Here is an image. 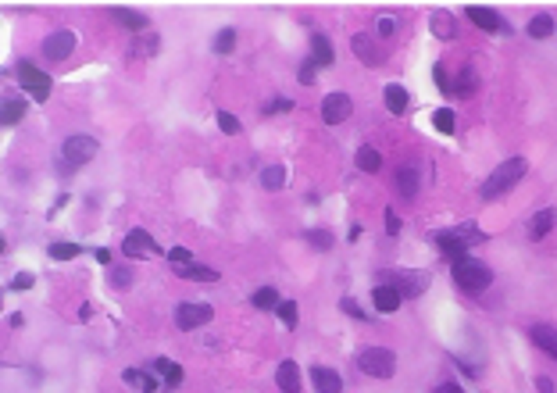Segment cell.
I'll return each instance as SVG.
<instances>
[{
    "mask_svg": "<svg viewBox=\"0 0 557 393\" xmlns=\"http://www.w3.org/2000/svg\"><path fill=\"white\" fill-rule=\"evenodd\" d=\"M432 243L447 261H465L471 243H486V233L476 229V225H458V229H443V233H432Z\"/></svg>",
    "mask_w": 557,
    "mask_h": 393,
    "instance_id": "cell-1",
    "label": "cell"
},
{
    "mask_svg": "<svg viewBox=\"0 0 557 393\" xmlns=\"http://www.w3.org/2000/svg\"><path fill=\"white\" fill-rule=\"evenodd\" d=\"M525 172H529V161H525V157H507V161L500 164V169H493V172H489V179L482 182L479 197H482V200H497V197L511 193L514 186H518V182L525 179Z\"/></svg>",
    "mask_w": 557,
    "mask_h": 393,
    "instance_id": "cell-2",
    "label": "cell"
},
{
    "mask_svg": "<svg viewBox=\"0 0 557 393\" xmlns=\"http://www.w3.org/2000/svg\"><path fill=\"white\" fill-rule=\"evenodd\" d=\"M453 282H458L465 294H482V289H489L493 286V268L486 265V261H479V258H465V261H453Z\"/></svg>",
    "mask_w": 557,
    "mask_h": 393,
    "instance_id": "cell-3",
    "label": "cell"
},
{
    "mask_svg": "<svg viewBox=\"0 0 557 393\" xmlns=\"http://www.w3.org/2000/svg\"><path fill=\"white\" fill-rule=\"evenodd\" d=\"M358 368L371 379H389L397 372V354L389 347H364L358 354Z\"/></svg>",
    "mask_w": 557,
    "mask_h": 393,
    "instance_id": "cell-4",
    "label": "cell"
},
{
    "mask_svg": "<svg viewBox=\"0 0 557 393\" xmlns=\"http://www.w3.org/2000/svg\"><path fill=\"white\" fill-rule=\"evenodd\" d=\"M379 279H382V286H393L400 297H422L429 289V276L425 272H411V268H386Z\"/></svg>",
    "mask_w": 557,
    "mask_h": 393,
    "instance_id": "cell-5",
    "label": "cell"
},
{
    "mask_svg": "<svg viewBox=\"0 0 557 393\" xmlns=\"http://www.w3.org/2000/svg\"><path fill=\"white\" fill-rule=\"evenodd\" d=\"M18 82L29 90L32 100H47L50 97V75L43 68H36L32 61H18Z\"/></svg>",
    "mask_w": 557,
    "mask_h": 393,
    "instance_id": "cell-6",
    "label": "cell"
},
{
    "mask_svg": "<svg viewBox=\"0 0 557 393\" xmlns=\"http://www.w3.org/2000/svg\"><path fill=\"white\" fill-rule=\"evenodd\" d=\"M97 140L93 136H86V133H75V136H68L65 140V151H61V154H65V161L72 164V169H79V164H86V161H93L97 157Z\"/></svg>",
    "mask_w": 557,
    "mask_h": 393,
    "instance_id": "cell-7",
    "label": "cell"
},
{
    "mask_svg": "<svg viewBox=\"0 0 557 393\" xmlns=\"http://www.w3.org/2000/svg\"><path fill=\"white\" fill-rule=\"evenodd\" d=\"M215 318V307L211 304H193V300H182L175 307V325L179 329H200Z\"/></svg>",
    "mask_w": 557,
    "mask_h": 393,
    "instance_id": "cell-8",
    "label": "cell"
},
{
    "mask_svg": "<svg viewBox=\"0 0 557 393\" xmlns=\"http://www.w3.org/2000/svg\"><path fill=\"white\" fill-rule=\"evenodd\" d=\"M121 251H126L129 258H150V254L161 251V247L147 229H133V233H126V240H121Z\"/></svg>",
    "mask_w": 557,
    "mask_h": 393,
    "instance_id": "cell-9",
    "label": "cell"
},
{
    "mask_svg": "<svg viewBox=\"0 0 557 393\" xmlns=\"http://www.w3.org/2000/svg\"><path fill=\"white\" fill-rule=\"evenodd\" d=\"M350 111H354V100H350L346 93H329L322 100V118L329 122V126H340V122H346Z\"/></svg>",
    "mask_w": 557,
    "mask_h": 393,
    "instance_id": "cell-10",
    "label": "cell"
},
{
    "mask_svg": "<svg viewBox=\"0 0 557 393\" xmlns=\"http://www.w3.org/2000/svg\"><path fill=\"white\" fill-rule=\"evenodd\" d=\"M75 32H68V29H57V32H50L47 39H43V57H50V61H65L72 50H75Z\"/></svg>",
    "mask_w": 557,
    "mask_h": 393,
    "instance_id": "cell-11",
    "label": "cell"
},
{
    "mask_svg": "<svg viewBox=\"0 0 557 393\" xmlns=\"http://www.w3.org/2000/svg\"><path fill=\"white\" fill-rule=\"evenodd\" d=\"M468 22L471 26H479L482 32H507V26H504V18L493 11V8H482V4H468Z\"/></svg>",
    "mask_w": 557,
    "mask_h": 393,
    "instance_id": "cell-12",
    "label": "cell"
},
{
    "mask_svg": "<svg viewBox=\"0 0 557 393\" xmlns=\"http://www.w3.org/2000/svg\"><path fill=\"white\" fill-rule=\"evenodd\" d=\"M350 47H354V57H361L368 68H379L382 61H386V54L379 50V44L371 36H364V32H358L354 39H350Z\"/></svg>",
    "mask_w": 557,
    "mask_h": 393,
    "instance_id": "cell-13",
    "label": "cell"
},
{
    "mask_svg": "<svg viewBox=\"0 0 557 393\" xmlns=\"http://www.w3.org/2000/svg\"><path fill=\"white\" fill-rule=\"evenodd\" d=\"M393 186L404 200H415L418 197V169L415 164H397L393 169Z\"/></svg>",
    "mask_w": 557,
    "mask_h": 393,
    "instance_id": "cell-14",
    "label": "cell"
},
{
    "mask_svg": "<svg viewBox=\"0 0 557 393\" xmlns=\"http://www.w3.org/2000/svg\"><path fill=\"white\" fill-rule=\"evenodd\" d=\"M529 340H532L536 347H540L543 354H550V358L557 361V329H554V325H547V322L529 325Z\"/></svg>",
    "mask_w": 557,
    "mask_h": 393,
    "instance_id": "cell-15",
    "label": "cell"
},
{
    "mask_svg": "<svg viewBox=\"0 0 557 393\" xmlns=\"http://www.w3.org/2000/svg\"><path fill=\"white\" fill-rule=\"evenodd\" d=\"M275 383H279V390H282V393H300V390H304V379H300V365L286 358V361H282V365L275 368Z\"/></svg>",
    "mask_w": 557,
    "mask_h": 393,
    "instance_id": "cell-16",
    "label": "cell"
},
{
    "mask_svg": "<svg viewBox=\"0 0 557 393\" xmlns=\"http://www.w3.org/2000/svg\"><path fill=\"white\" fill-rule=\"evenodd\" d=\"M311 61L315 68H329L336 61V54H333V39H329L325 32H311Z\"/></svg>",
    "mask_w": 557,
    "mask_h": 393,
    "instance_id": "cell-17",
    "label": "cell"
},
{
    "mask_svg": "<svg viewBox=\"0 0 557 393\" xmlns=\"http://www.w3.org/2000/svg\"><path fill=\"white\" fill-rule=\"evenodd\" d=\"M311 383L318 393H343V379L336 368H325V365H315L311 368Z\"/></svg>",
    "mask_w": 557,
    "mask_h": 393,
    "instance_id": "cell-18",
    "label": "cell"
},
{
    "mask_svg": "<svg viewBox=\"0 0 557 393\" xmlns=\"http://www.w3.org/2000/svg\"><path fill=\"white\" fill-rule=\"evenodd\" d=\"M554 225H557V211H554V208L536 211V215L529 218V240H532V243H540V240L554 229Z\"/></svg>",
    "mask_w": 557,
    "mask_h": 393,
    "instance_id": "cell-19",
    "label": "cell"
},
{
    "mask_svg": "<svg viewBox=\"0 0 557 393\" xmlns=\"http://www.w3.org/2000/svg\"><path fill=\"white\" fill-rule=\"evenodd\" d=\"M400 294H397V289L393 286H375V289H371V304H375V311H382V315H389V311H397V307H400Z\"/></svg>",
    "mask_w": 557,
    "mask_h": 393,
    "instance_id": "cell-20",
    "label": "cell"
},
{
    "mask_svg": "<svg viewBox=\"0 0 557 393\" xmlns=\"http://www.w3.org/2000/svg\"><path fill=\"white\" fill-rule=\"evenodd\" d=\"M382 104L389 108V115H404L411 108V97L404 86H397V82H389V86L382 90Z\"/></svg>",
    "mask_w": 557,
    "mask_h": 393,
    "instance_id": "cell-21",
    "label": "cell"
},
{
    "mask_svg": "<svg viewBox=\"0 0 557 393\" xmlns=\"http://www.w3.org/2000/svg\"><path fill=\"white\" fill-rule=\"evenodd\" d=\"M147 368L154 372V376H161V379H164V386H172V390L182 383V368H179L172 358H157V361H150Z\"/></svg>",
    "mask_w": 557,
    "mask_h": 393,
    "instance_id": "cell-22",
    "label": "cell"
},
{
    "mask_svg": "<svg viewBox=\"0 0 557 393\" xmlns=\"http://www.w3.org/2000/svg\"><path fill=\"white\" fill-rule=\"evenodd\" d=\"M251 304L257 307V311H275V307L282 304V297H279V289H275V286H261V289H254Z\"/></svg>",
    "mask_w": 557,
    "mask_h": 393,
    "instance_id": "cell-23",
    "label": "cell"
},
{
    "mask_svg": "<svg viewBox=\"0 0 557 393\" xmlns=\"http://www.w3.org/2000/svg\"><path fill=\"white\" fill-rule=\"evenodd\" d=\"M22 115H26V104H22V100H4V104H0V129L18 126V122H22Z\"/></svg>",
    "mask_w": 557,
    "mask_h": 393,
    "instance_id": "cell-24",
    "label": "cell"
},
{
    "mask_svg": "<svg viewBox=\"0 0 557 393\" xmlns=\"http://www.w3.org/2000/svg\"><path fill=\"white\" fill-rule=\"evenodd\" d=\"M358 169L368 172V175H375L382 169V154L375 147H358Z\"/></svg>",
    "mask_w": 557,
    "mask_h": 393,
    "instance_id": "cell-25",
    "label": "cell"
},
{
    "mask_svg": "<svg viewBox=\"0 0 557 393\" xmlns=\"http://www.w3.org/2000/svg\"><path fill=\"white\" fill-rule=\"evenodd\" d=\"M179 276L193 279V282H218V272H215V268H204V265H182Z\"/></svg>",
    "mask_w": 557,
    "mask_h": 393,
    "instance_id": "cell-26",
    "label": "cell"
},
{
    "mask_svg": "<svg viewBox=\"0 0 557 393\" xmlns=\"http://www.w3.org/2000/svg\"><path fill=\"white\" fill-rule=\"evenodd\" d=\"M554 29H557V22L550 15H536L532 22H529V36L532 39H547V36H554Z\"/></svg>",
    "mask_w": 557,
    "mask_h": 393,
    "instance_id": "cell-27",
    "label": "cell"
},
{
    "mask_svg": "<svg viewBox=\"0 0 557 393\" xmlns=\"http://www.w3.org/2000/svg\"><path fill=\"white\" fill-rule=\"evenodd\" d=\"M111 15L118 18L121 26H129V29H147V15H139V11H129V8H111Z\"/></svg>",
    "mask_w": 557,
    "mask_h": 393,
    "instance_id": "cell-28",
    "label": "cell"
},
{
    "mask_svg": "<svg viewBox=\"0 0 557 393\" xmlns=\"http://www.w3.org/2000/svg\"><path fill=\"white\" fill-rule=\"evenodd\" d=\"M476 86H479L476 72H471V68H461V72H458V82H453V97H468V93H476Z\"/></svg>",
    "mask_w": 557,
    "mask_h": 393,
    "instance_id": "cell-29",
    "label": "cell"
},
{
    "mask_svg": "<svg viewBox=\"0 0 557 393\" xmlns=\"http://www.w3.org/2000/svg\"><path fill=\"white\" fill-rule=\"evenodd\" d=\"M126 383L139 386L143 393H157V379H150L147 372H139V368H129V372H126Z\"/></svg>",
    "mask_w": 557,
    "mask_h": 393,
    "instance_id": "cell-30",
    "label": "cell"
},
{
    "mask_svg": "<svg viewBox=\"0 0 557 393\" xmlns=\"http://www.w3.org/2000/svg\"><path fill=\"white\" fill-rule=\"evenodd\" d=\"M432 32H436L440 39H453V32H458V29H453V18L450 15H432Z\"/></svg>",
    "mask_w": 557,
    "mask_h": 393,
    "instance_id": "cell-31",
    "label": "cell"
},
{
    "mask_svg": "<svg viewBox=\"0 0 557 393\" xmlns=\"http://www.w3.org/2000/svg\"><path fill=\"white\" fill-rule=\"evenodd\" d=\"M432 122H436V129H440L443 136H450L453 126H458V118H453V108H440L436 115H432Z\"/></svg>",
    "mask_w": 557,
    "mask_h": 393,
    "instance_id": "cell-32",
    "label": "cell"
},
{
    "mask_svg": "<svg viewBox=\"0 0 557 393\" xmlns=\"http://www.w3.org/2000/svg\"><path fill=\"white\" fill-rule=\"evenodd\" d=\"M261 182L268 186V190H279V186L286 182V172H282V164H268V169L261 172Z\"/></svg>",
    "mask_w": 557,
    "mask_h": 393,
    "instance_id": "cell-33",
    "label": "cell"
},
{
    "mask_svg": "<svg viewBox=\"0 0 557 393\" xmlns=\"http://www.w3.org/2000/svg\"><path fill=\"white\" fill-rule=\"evenodd\" d=\"M275 315H279V322H282L286 329H297V300H282V304L275 307Z\"/></svg>",
    "mask_w": 557,
    "mask_h": 393,
    "instance_id": "cell-34",
    "label": "cell"
},
{
    "mask_svg": "<svg viewBox=\"0 0 557 393\" xmlns=\"http://www.w3.org/2000/svg\"><path fill=\"white\" fill-rule=\"evenodd\" d=\"M304 240L311 247H318V251H329V247H333V233H329V229H307Z\"/></svg>",
    "mask_w": 557,
    "mask_h": 393,
    "instance_id": "cell-35",
    "label": "cell"
},
{
    "mask_svg": "<svg viewBox=\"0 0 557 393\" xmlns=\"http://www.w3.org/2000/svg\"><path fill=\"white\" fill-rule=\"evenodd\" d=\"M233 47H236V29H222L215 36V54H233Z\"/></svg>",
    "mask_w": 557,
    "mask_h": 393,
    "instance_id": "cell-36",
    "label": "cell"
},
{
    "mask_svg": "<svg viewBox=\"0 0 557 393\" xmlns=\"http://www.w3.org/2000/svg\"><path fill=\"white\" fill-rule=\"evenodd\" d=\"M75 254H79L75 243H54V247H50V258H54V261H72Z\"/></svg>",
    "mask_w": 557,
    "mask_h": 393,
    "instance_id": "cell-37",
    "label": "cell"
},
{
    "mask_svg": "<svg viewBox=\"0 0 557 393\" xmlns=\"http://www.w3.org/2000/svg\"><path fill=\"white\" fill-rule=\"evenodd\" d=\"M218 129H222V133H229V136H236L243 126H240V118H236V115H229V111H218Z\"/></svg>",
    "mask_w": 557,
    "mask_h": 393,
    "instance_id": "cell-38",
    "label": "cell"
},
{
    "mask_svg": "<svg viewBox=\"0 0 557 393\" xmlns=\"http://www.w3.org/2000/svg\"><path fill=\"white\" fill-rule=\"evenodd\" d=\"M432 79H436V86H440L447 97H453V82H450V75H447V68H443V65L432 68Z\"/></svg>",
    "mask_w": 557,
    "mask_h": 393,
    "instance_id": "cell-39",
    "label": "cell"
},
{
    "mask_svg": "<svg viewBox=\"0 0 557 393\" xmlns=\"http://www.w3.org/2000/svg\"><path fill=\"white\" fill-rule=\"evenodd\" d=\"M340 307H343V311H346V315H354V318H361V322L368 318V311H364V307H361V304H358L354 297H343V300H340Z\"/></svg>",
    "mask_w": 557,
    "mask_h": 393,
    "instance_id": "cell-40",
    "label": "cell"
},
{
    "mask_svg": "<svg viewBox=\"0 0 557 393\" xmlns=\"http://www.w3.org/2000/svg\"><path fill=\"white\" fill-rule=\"evenodd\" d=\"M168 258H172V265H175V268H182V265H193V254L186 251V247H172V251H168Z\"/></svg>",
    "mask_w": 557,
    "mask_h": 393,
    "instance_id": "cell-41",
    "label": "cell"
},
{
    "mask_svg": "<svg viewBox=\"0 0 557 393\" xmlns=\"http://www.w3.org/2000/svg\"><path fill=\"white\" fill-rule=\"evenodd\" d=\"M111 282L121 289V286H129L133 282V272H129V268H111Z\"/></svg>",
    "mask_w": 557,
    "mask_h": 393,
    "instance_id": "cell-42",
    "label": "cell"
},
{
    "mask_svg": "<svg viewBox=\"0 0 557 393\" xmlns=\"http://www.w3.org/2000/svg\"><path fill=\"white\" fill-rule=\"evenodd\" d=\"M293 108V100H286V97H279V100H272V104H268L264 111L268 115H282V111H290Z\"/></svg>",
    "mask_w": 557,
    "mask_h": 393,
    "instance_id": "cell-43",
    "label": "cell"
},
{
    "mask_svg": "<svg viewBox=\"0 0 557 393\" xmlns=\"http://www.w3.org/2000/svg\"><path fill=\"white\" fill-rule=\"evenodd\" d=\"M397 32V18H379V36H393Z\"/></svg>",
    "mask_w": 557,
    "mask_h": 393,
    "instance_id": "cell-44",
    "label": "cell"
},
{
    "mask_svg": "<svg viewBox=\"0 0 557 393\" xmlns=\"http://www.w3.org/2000/svg\"><path fill=\"white\" fill-rule=\"evenodd\" d=\"M386 233H389V236H397V233H400V218H397L393 211H386Z\"/></svg>",
    "mask_w": 557,
    "mask_h": 393,
    "instance_id": "cell-45",
    "label": "cell"
},
{
    "mask_svg": "<svg viewBox=\"0 0 557 393\" xmlns=\"http://www.w3.org/2000/svg\"><path fill=\"white\" fill-rule=\"evenodd\" d=\"M300 82H307V86L315 82V65H311V61H304V65H300Z\"/></svg>",
    "mask_w": 557,
    "mask_h": 393,
    "instance_id": "cell-46",
    "label": "cell"
},
{
    "mask_svg": "<svg viewBox=\"0 0 557 393\" xmlns=\"http://www.w3.org/2000/svg\"><path fill=\"white\" fill-rule=\"evenodd\" d=\"M432 393H465V390H461L458 383H440V386L432 390Z\"/></svg>",
    "mask_w": 557,
    "mask_h": 393,
    "instance_id": "cell-47",
    "label": "cell"
},
{
    "mask_svg": "<svg viewBox=\"0 0 557 393\" xmlns=\"http://www.w3.org/2000/svg\"><path fill=\"white\" fill-rule=\"evenodd\" d=\"M536 390H540V393H554V383L547 376H540V379H536Z\"/></svg>",
    "mask_w": 557,
    "mask_h": 393,
    "instance_id": "cell-48",
    "label": "cell"
},
{
    "mask_svg": "<svg viewBox=\"0 0 557 393\" xmlns=\"http://www.w3.org/2000/svg\"><path fill=\"white\" fill-rule=\"evenodd\" d=\"M14 286H18V289H29V286H32V276H18Z\"/></svg>",
    "mask_w": 557,
    "mask_h": 393,
    "instance_id": "cell-49",
    "label": "cell"
},
{
    "mask_svg": "<svg viewBox=\"0 0 557 393\" xmlns=\"http://www.w3.org/2000/svg\"><path fill=\"white\" fill-rule=\"evenodd\" d=\"M93 254H97V261H100V265H108V261H111V251H104V247H100V251H93Z\"/></svg>",
    "mask_w": 557,
    "mask_h": 393,
    "instance_id": "cell-50",
    "label": "cell"
},
{
    "mask_svg": "<svg viewBox=\"0 0 557 393\" xmlns=\"http://www.w3.org/2000/svg\"><path fill=\"white\" fill-rule=\"evenodd\" d=\"M4 247H8V243H4V236H0V254H4Z\"/></svg>",
    "mask_w": 557,
    "mask_h": 393,
    "instance_id": "cell-51",
    "label": "cell"
}]
</instances>
